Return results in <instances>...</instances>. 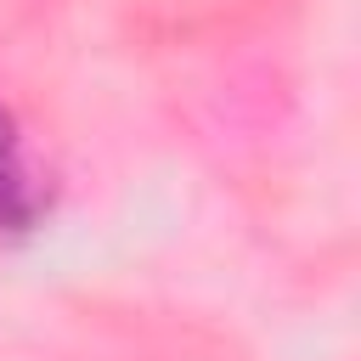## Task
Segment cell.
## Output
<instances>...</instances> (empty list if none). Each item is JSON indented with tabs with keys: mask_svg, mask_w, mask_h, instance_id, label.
Segmentation results:
<instances>
[{
	"mask_svg": "<svg viewBox=\"0 0 361 361\" xmlns=\"http://www.w3.org/2000/svg\"><path fill=\"white\" fill-rule=\"evenodd\" d=\"M45 214V186L23 158V135L11 107H0V237H28Z\"/></svg>",
	"mask_w": 361,
	"mask_h": 361,
	"instance_id": "1",
	"label": "cell"
}]
</instances>
